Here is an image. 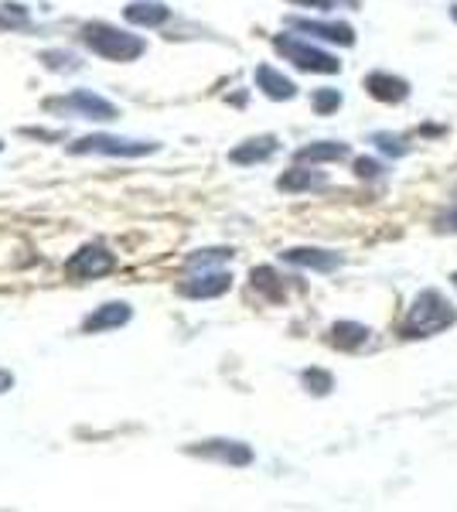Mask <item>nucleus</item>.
Returning a JSON list of instances; mask_svg holds the SVG:
<instances>
[{
  "mask_svg": "<svg viewBox=\"0 0 457 512\" xmlns=\"http://www.w3.org/2000/svg\"><path fill=\"white\" fill-rule=\"evenodd\" d=\"M256 86L263 89V96L277 99V103H284V99H294L297 96L294 82H290L284 72L273 69V65H260V69H256Z\"/></svg>",
  "mask_w": 457,
  "mask_h": 512,
  "instance_id": "nucleus-15",
  "label": "nucleus"
},
{
  "mask_svg": "<svg viewBox=\"0 0 457 512\" xmlns=\"http://www.w3.org/2000/svg\"><path fill=\"white\" fill-rule=\"evenodd\" d=\"M451 21H454V24H457V4H454V7H451Z\"/></svg>",
  "mask_w": 457,
  "mask_h": 512,
  "instance_id": "nucleus-30",
  "label": "nucleus"
},
{
  "mask_svg": "<svg viewBox=\"0 0 457 512\" xmlns=\"http://www.w3.org/2000/svg\"><path fill=\"white\" fill-rule=\"evenodd\" d=\"M451 325H457V308L447 301L440 291H420L417 301L410 304L406 311L403 325H400V335L403 338H430V335H440L447 332Z\"/></svg>",
  "mask_w": 457,
  "mask_h": 512,
  "instance_id": "nucleus-1",
  "label": "nucleus"
},
{
  "mask_svg": "<svg viewBox=\"0 0 457 512\" xmlns=\"http://www.w3.org/2000/svg\"><path fill=\"white\" fill-rule=\"evenodd\" d=\"M311 103H314V110H318L321 117H331V113L342 106V93H338V89H318Z\"/></svg>",
  "mask_w": 457,
  "mask_h": 512,
  "instance_id": "nucleus-22",
  "label": "nucleus"
},
{
  "mask_svg": "<svg viewBox=\"0 0 457 512\" xmlns=\"http://www.w3.org/2000/svg\"><path fill=\"white\" fill-rule=\"evenodd\" d=\"M451 280H454V287H457V274H451Z\"/></svg>",
  "mask_w": 457,
  "mask_h": 512,
  "instance_id": "nucleus-31",
  "label": "nucleus"
},
{
  "mask_svg": "<svg viewBox=\"0 0 457 512\" xmlns=\"http://www.w3.org/2000/svg\"><path fill=\"white\" fill-rule=\"evenodd\" d=\"M232 287V274L226 270H202V274L188 277L185 284H181V294L185 297H219L226 294Z\"/></svg>",
  "mask_w": 457,
  "mask_h": 512,
  "instance_id": "nucleus-11",
  "label": "nucleus"
},
{
  "mask_svg": "<svg viewBox=\"0 0 457 512\" xmlns=\"http://www.w3.org/2000/svg\"><path fill=\"white\" fill-rule=\"evenodd\" d=\"M82 41H86L89 52L99 55V59H110V62H134L147 52L144 38L113 28V24H99V21L82 28Z\"/></svg>",
  "mask_w": 457,
  "mask_h": 512,
  "instance_id": "nucleus-2",
  "label": "nucleus"
},
{
  "mask_svg": "<svg viewBox=\"0 0 457 512\" xmlns=\"http://www.w3.org/2000/svg\"><path fill=\"white\" fill-rule=\"evenodd\" d=\"M123 18L130 24H140V28H157V24H164L171 18V11L164 4H157V0H137V4H130L127 11H123Z\"/></svg>",
  "mask_w": 457,
  "mask_h": 512,
  "instance_id": "nucleus-17",
  "label": "nucleus"
},
{
  "mask_svg": "<svg viewBox=\"0 0 457 512\" xmlns=\"http://www.w3.org/2000/svg\"><path fill=\"white\" fill-rule=\"evenodd\" d=\"M232 260V250H226V246H215V250H198L188 256V267L191 270H212L215 263H229Z\"/></svg>",
  "mask_w": 457,
  "mask_h": 512,
  "instance_id": "nucleus-21",
  "label": "nucleus"
},
{
  "mask_svg": "<svg viewBox=\"0 0 457 512\" xmlns=\"http://www.w3.org/2000/svg\"><path fill=\"white\" fill-rule=\"evenodd\" d=\"M14 386V373H7V369H0V393H7Z\"/></svg>",
  "mask_w": 457,
  "mask_h": 512,
  "instance_id": "nucleus-29",
  "label": "nucleus"
},
{
  "mask_svg": "<svg viewBox=\"0 0 457 512\" xmlns=\"http://www.w3.org/2000/svg\"><path fill=\"white\" fill-rule=\"evenodd\" d=\"M45 62L52 65V69H79V59H76V55H69V52H48Z\"/></svg>",
  "mask_w": 457,
  "mask_h": 512,
  "instance_id": "nucleus-26",
  "label": "nucleus"
},
{
  "mask_svg": "<svg viewBox=\"0 0 457 512\" xmlns=\"http://www.w3.org/2000/svg\"><path fill=\"white\" fill-rule=\"evenodd\" d=\"M290 4H301V7H314V11H328V7H335L338 0H290Z\"/></svg>",
  "mask_w": 457,
  "mask_h": 512,
  "instance_id": "nucleus-28",
  "label": "nucleus"
},
{
  "mask_svg": "<svg viewBox=\"0 0 457 512\" xmlns=\"http://www.w3.org/2000/svg\"><path fill=\"white\" fill-rule=\"evenodd\" d=\"M318 185H324V175H318V171H311V168H301V164L277 178L280 192H311V188H318Z\"/></svg>",
  "mask_w": 457,
  "mask_h": 512,
  "instance_id": "nucleus-18",
  "label": "nucleus"
},
{
  "mask_svg": "<svg viewBox=\"0 0 457 512\" xmlns=\"http://www.w3.org/2000/svg\"><path fill=\"white\" fill-rule=\"evenodd\" d=\"M280 260L294 263V267H304V270H318V274H331V270L342 267V253L314 250V246H294V250H284Z\"/></svg>",
  "mask_w": 457,
  "mask_h": 512,
  "instance_id": "nucleus-8",
  "label": "nucleus"
},
{
  "mask_svg": "<svg viewBox=\"0 0 457 512\" xmlns=\"http://www.w3.org/2000/svg\"><path fill=\"white\" fill-rule=\"evenodd\" d=\"M369 338H372V332L365 325H359V321H335V325H331V332H328V342L335 345V349H342V352L362 349Z\"/></svg>",
  "mask_w": 457,
  "mask_h": 512,
  "instance_id": "nucleus-14",
  "label": "nucleus"
},
{
  "mask_svg": "<svg viewBox=\"0 0 457 512\" xmlns=\"http://www.w3.org/2000/svg\"><path fill=\"white\" fill-rule=\"evenodd\" d=\"M301 383H304V390L314 393V396H328L331 390H335V376H331L328 369H304Z\"/></svg>",
  "mask_w": 457,
  "mask_h": 512,
  "instance_id": "nucleus-20",
  "label": "nucleus"
},
{
  "mask_svg": "<svg viewBox=\"0 0 457 512\" xmlns=\"http://www.w3.org/2000/svg\"><path fill=\"white\" fill-rule=\"evenodd\" d=\"M188 454H198V458L219 461V465H229V468L253 465V448H249V444H243V441H198V444H191Z\"/></svg>",
  "mask_w": 457,
  "mask_h": 512,
  "instance_id": "nucleus-7",
  "label": "nucleus"
},
{
  "mask_svg": "<svg viewBox=\"0 0 457 512\" xmlns=\"http://www.w3.org/2000/svg\"><path fill=\"white\" fill-rule=\"evenodd\" d=\"M48 110H62V113H72V117H82V120H116V106L110 99L89 93V89H76L72 96H62V99H52Z\"/></svg>",
  "mask_w": 457,
  "mask_h": 512,
  "instance_id": "nucleus-6",
  "label": "nucleus"
},
{
  "mask_svg": "<svg viewBox=\"0 0 457 512\" xmlns=\"http://www.w3.org/2000/svg\"><path fill=\"white\" fill-rule=\"evenodd\" d=\"M72 154H106V158H144L154 154V140H134V137H113V134H93L82 137L69 147Z\"/></svg>",
  "mask_w": 457,
  "mask_h": 512,
  "instance_id": "nucleus-4",
  "label": "nucleus"
},
{
  "mask_svg": "<svg viewBox=\"0 0 457 512\" xmlns=\"http://www.w3.org/2000/svg\"><path fill=\"white\" fill-rule=\"evenodd\" d=\"M277 154V137H253L246 144H239L236 151H229V161L232 164H263Z\"/></svg>",
  "mask_w": 457,
  "mask_h": 512,
  "instance_id": "nucleus-16",
  "label": "nucleus"
},
{
  "mask_svg": "<svg viewBox=\"0 0 457 512\" xmlns=\"http://www.w3.org/2000/svg\"><path fill=\"white\" fill-rule=\"evenodd\" d=\"M130 315H134V311H130V304H123V301H110V304H103V308H96L93 315H89L86 321H82V332H89V335L110 332V328L127 325Z\"/></svg>",
  "mask_w": 457,
  "mask_h": 512,
  "instance_id": "nucleus-12",
  "label": "nucleus"
},
{
  "mask_svg": "<svg viewBox=\"0 0 457 512\" xmlns=\"http://www.w3.org/2000/svg\"><path fill=\"white\" fill-rule=\"evenodd\" d=\"M434 226H437V233H457V205H451L447 212H440Z\"/></svg>",
  "mask_w": 457,
  "mask_h": 512,
  "instance_id": "nucleus-27",
  "label": "nucleus"
},
{
  "mask_svg": "<svg viewBox=\"0 0 457 512\" xmlns=\"http://www.w3.org/2000/svg\"><path fill=\"white\" fill-rule=\"evenodd\" d=\"M253 287L256 291H263V297H267V301H284V284H280V277L273 274V267H256L253 274Z\"/></svg>",
  "mask_w": 457,
  "mask_h": 512,
  "instance_id": "nucleus-19",
  "label": "nucleus"
},
{
  "mask_svg": "<svg viewBox=\"0 0 457 512\" xmlns=\"http://www.w3.org/2000/svg\"><path fill=\"white\" fill-rule=\"evenodd\" d=\"M372 144H376L379 151L393 154V158H403V154H410V144H406V137H396V134H376V137H372Z\"/></svg>",
  "mask_w": 457,
  "mask_h": 512,
  "instance_id": "nucleus-23",
  "label": "nucleus"
},
{
  "mask_svg": "<svg viewBox=\"0 0 457 512\" xmlns=\"http://www.w3.org/2000/svg\"><path fill=\"white\" fill-rule=\"evenodd\" d=\"M287 24L294 31H304V35H314L321 41H335V45H355V31L342 21H311V18H287Z\"/></svg>",
  "mask_w": 457,
  "mask_h": 512,
  "instance_id": "nucleus-9",
  "label": "nucleus"
},
{
  "mask_svg": "<svg viewBox=\"0 0 457 512\" xmlns=\"http://www.w3.org/2000/svg\"><path fill=\"white\" fill-rule=\"evenodd\" d=\"M352 154V147L342 140H318V144H307L294 154L297 164H328V161H345Z\"/></svg>",
  "mask_w": 457,
  "mask_h": 512,
  "instance_id": "nucleus-13",
  "label": "nucleus"
},
{
  "mask_svg": "<svg viewBox=\"0 0 457 512\" xmlns=\"http://www.w3.org/2000/svg\"><path fill=\"white\" fill-rule=\"evenodd\" d=\"M113 267H116V256L99 243H86L82 250H76L65 260V274L72 280H96L110 274Z\"/></svg>",
  "mask_w": 457,
  "mask_h": 512,
  "instance_id": "nucleus-5",
  "label": "nucleus"
},
{
  "mask_svg": "<svg viewBox=\"0 0 457 512\" xmlns=\"http://www.w3.org/2000/svg\"><path fill=\"white\" fill-rule=\"evenodd\" d=\"M365 93L379 103H403L410 96V82L393 76V72H369L365 76Z\"/></svg>",
  "mask_w": 457,
  "mask_h": 512,
  "instance_id": "nucleus-10",
  "label": "nucleus"
},
{
  "mask_svg": "<svg viewBox=\"0 0 457 512\" xmlns=\"http://www.w3.org/2000/svg\"><path fill=\"white\" fill-rule=\"evenodd\" d=\"M28 21V11H24L21 4H0V24H24Z\"/></svg>",
  "mask_w": 457,
  "mask_h": 512,
  "instance_id": "nucleus-25",
  "label": "nucleus"
},
{
  "mask_svg": "<svg viewBox=\"0 0 457 512\" xmlns=\"http://www.w3.org/2000/svg\"><path fill=\"white\" fill-rule=\"evenodd\" d=\"M273 48L284 55L287 62H294L301 72H321V76H335L342 69V62L335 59L331 52H321L318 45H307L301 38H290V35H277L273 38Z\"/></svg>",
  "mask_w": 457,
  "mask_h": 512,
  "instance_id": "nucleus-3",
  "label": "nucleus"
},
{
  "mask_svg": "<svg viewBox=\"0 0 457 512\" xmlns=\"http://www.w3.org/2000/svg\"><path fill=\"white\" fill-rule=\"evenodd\" d=\"M355 175L365 178V181H379L386 175V168H382V161H372V158H355Z\"/></svg>",
  "mask_w": 457,
  "mask_h": 512,
  "instance_id": "nucleus-24",
  "label": "nucleus"
}]
</instances>
